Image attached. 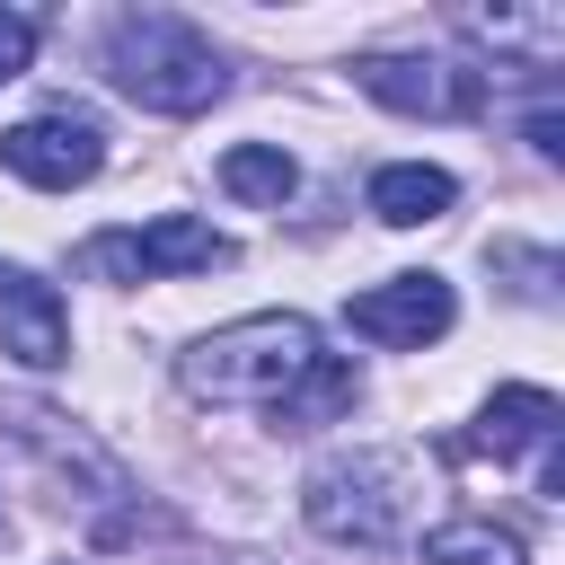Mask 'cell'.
Masks as SVG:
<instances>
[{"label":"cell","instance_id":"30bf717a","mask_svg":"<svg viewBox=\"0 0 565 565\" xmlns=\"http://www.w3.org/2000/svg\"><path fill=\"white\" fill-rule=\"evenodd\" d=\"M459 26L494 44V62H521V71H547L565 53V9H468Z\"/></svg>","mask_w":565,"mask_h":565},{"label":"cell","instance_id":"52a82bcc","mask_svg":"<svg viewBox=\"0 0 565 565\" xmlns=\"http://www.w3.org/2000/svg\"><path fill=\"white\" fill-rule=\"evenodd\" d=\"M353 79H362V97H380L397 115H477V97H486V79L441 53H362Z\"/></svg>","mask_w":565,"mask_h":565},{"label":"cell","instance_id":"3957f363","mask_svg":"<svg viewBox=\"0 0 565 565\" xmlns=\"http://www.w3.org/2000/svg\"><path fill=\"white\" fill-rule=\"evenodd\" d=\"M106 79H115L132 106H150V115H203V106L230 88L221 53H212L185 18H168V9H132V18L106 26Z\"/></svg>","mask_w":565,"mask_h":565},{"label":"cell","instance_id":"277c9868","mask_svg":"<svg viewBox=\"0 0 565 565\" xmlns=\"http://www.w3.org/2000/svg\"><path fill=\"white\" fill-rule=\"evenodd\" d=\"M230 265V238L194 212H159L150 230H106L79 247V274H106V282H159V274H212Z\"/></svg>","mask_w":565,"mask_h":565},{"label":"cell","instance_id":"9a60e30c","mask_svg":"<svg viewBox=\"0 0 565 565\" xmlns=\"http://www.w3.org/2000/svg\"><path fill=\"white\" fill-rule=\"evenodd\" d=\"M424 565H521V539L494 521H441L424 530Z\"/></svg>","mask_w":565,"mask_h":565},{"label":"cell","instance_id":"ac0fdd59","mask_svg":"<svg viewBox=\"0 0 565 565\" xmlns=\"http://www.w3.org/2000/svg\"><path fill=\"white\" fill-rule=\"evenodd\" d=\"M9 282H18V274H9V265H0V300H9Z\"/></svg>","mask_w":565,"mask_h":565},{"label":"cell","instance_id":"7a4b0ae2","mask_svg":"<svg viewBox=\"0 0 565 565\" xmlns=\"http://www.w3.org/2000/svg\"><path fill=\"white\" fill-rule=\"evenodd\" d=\"M415 494H424L415 450H380V441L327 450V459L300 477V512H309V530L335 539V547H397V539L415 530Z\"/></svg>","mask_w":565,"mask_h":565},{"label":"cell","instance_id":"5b68a950","mask_svg":"<svg viewBox=\"0 0 565 565\" xmlns=\"http://www.w3.org/2000/svg\"><path fill=\"white\" fill-rule=\"evenodd\" d=\"M0 168L26 177V185H44V194H71V185H88L106 168V132L88 115L53 106V115H26V124L0 132Z\"/></svg>","mask_w":565,"mask_h":565},{"label":"cell","instance_id":"7c38bea8","mask_svg":"<svg viewBox=\"0 0 565 565\" xmlns=\"http://www.w3.org/2000/svg\"><path fill=\"white\" fill-rule=\"evenodd\" d=\"M353 397H362V371H353L344 353H318V362L300 371V388H291L265 424H274V433H318V424H344Z\"/></svg>","mask_w":565,"mask_h":565},{"label":"cell","instance_id":"9c48e42d","mask_svg":"<svg viewBox=\"0 0 565 565\" xmlns=\"http://www.w3.org/2000/svg\"><path fill=\"white\" fill-rule=\"evenodd\" d=\"M0 353L18 371H62L71 362V318H62L53 282H35V274L9 282V300H0Z\"/></svg>","mask_w":565,"mask_h":565},{"label":"cell","instance_id":"5bb4252c","mask_svg":"<svg viewBox=\"0 0 565 565\" xmlns=\"http://www.w3.org/2000/svg\"><path fill=\"white\" fill-rule=\"evenodd\" d=\"M9 433H18V441H35L53 468H79V477H88V486H106V494L124 486V477H115V459H97V450H88L79 433H62V415H44V406H18V415H9Z\"/></svg>","mask_w":565,"mask_h":565},{"label":"cell","instance_id":"6da1fadb","mask_svg":"<svg viewBox=\"0 0 565 565\" xmlns=\"http://www.w3.org/2000/svg\"><path fill=\"white\" fill-rule=\"evenodd\" d=\"M309 362H318V327L300 309H256V318H230V327L194 335L177 353V388L203 397V406H256V415H274L300 388Z\"/></svg>","mask_w":565,"mask_h":565},{"label":"cell","instance_id":"4fadbf2b","mask_svg":"<svg viewBox=\"0 0 565 565\" xmlns=\"http://www.w3.org/2000/svg\"><path fill=\"white\" fill-rule=\"evenodd\" d=\"M221 185H230L238 203H291L300 168H291L282 141H238V150H221Z\"/></svg>","mask_w":565,"mask_h":565},{"label":"cell","instance_id":"ba28073f","mask_svg":"<svg viewBox=\"0 0 565 565\" xmlns=\"http://www.w3.org/2000/svg\"><path fill=\"white\" fill-rule=\"evenodd\" d=\"M556 424H565V406H556L547 388L512 380V388H494V397L477 406V424H468V441H459V450H477V459H521V450H547V441H556Z\"/></svg>","mask_w":565,"mask_h":565},{"label":"cell","instance_id":"8992f818","mask_svg":"<svg viewBox=\"0 0 565 565\" xmlns=\"http://www.w3.org/2000/svg\"><path fill=\"white\" fill-rule=\"evenodd\" d=\"M450 318H459V300L441 274H388V282L344 300V327L362 344H388V353H424L433 335H450Z\"/></svg>","mask_w":565,"mask_h":565},{"label":"cell","instance_id":"8fae6325","mask_svg":"<svg viewBox=\"0 0 565 565\" xmlns=\"http://www.w3.org/2000/svg\"><path fill=\"white\" fill-rule=\"evenodd\" d=\"M450 203H459V177H450V168L397 159V168H380V177H371V212H380L388 230H424V221H441Z\"/></svg>","mask_w":565,"mask_h":565},{"label":"cell","instance_id":"e0dca14e","mask_svg":"<svg viewBox=\"0 0 565 565\" xmlns=\"http://www.w3.org/2000/svg\"><path fill=\"white\" fill-rule=\"evenodd\" d=\"M530 150H539V159H565V124H556V106L530 115Z\"/></svg>","mask_w":565,"mask_h":565},{"label":"cell","instance_id":"2e32d148","mask_svg":"<svg viewBox=\"0 0 565 565\" xmlns=\"http://www.w3.org/2000/svg\"><path fill=\"white\" fill-rule=\"evenodd\" d=\"M35 62V18H18V9H0V88L18 79Z\"/></svg>","mask_w":565,"mask_h":565}]
</instances>
